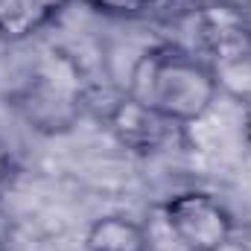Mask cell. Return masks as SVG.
I'll return each instance as SVG.
<instances>
[{
	"mask_svg": "<svg viewBox=\"0 0 251 251\" xmlns=\"http://www.w3.org/2000/svg\"><path fill=\"white\" fill-rule=\"evenodd\" d=\"M167 231L184 251H219L234 237L228 207L201 190H184L161 207Z\"/></svg>",
	"mask_w": 251,
	"mask_h": 251,
	"instance_id": "2",
	"label": "cell"
},
{
	"mask_svg": "<svg viewBox=\"0 0 251 251\" xmlns=\"http://www.w3.org/2000/svg\"><path fill=\"white\" fill-rule=\"evenodd\" d=\"M108 128L114 131V137L123 143L126 149L137 152V155H155L161 149H167L176 134L184 126L167 120L164 114L140 105L134 97H117L108 108Z\"/></svg>",
	"mask_w": 251,
	"mask_h": 251,
	"instance_id": "3",
	"label": "cell"
},
{
	"mask_svg": "<svg viewBox=\"0 0 251 251\" xmlns=\"http://www.w3.org/2000/svg\"><path fill=\"white\" fill-rule=\"evenodd\" d=\"M9 176H12V155H9L6 143L0 140V193H3V187H6Z\"/></svg>",
	"mask_w": 251,
	"mask_h": 251,
	"instance_id": "8",
	"label": "cell"
},
{
	"mask_svg": "<svg viewBox=\"0 0 251 251\" xmlns=\"http://www.w3.org/2000/svg\"><path fill=\"white\" fill-rule=\"evenodd\" d=\"M243 131H246V140L251 146V105H249V114H246V123H243Z\"/></svg>",
	"mask_w": 251,
	"mask_h": 251,
	"instance_id": "9",
	"label": "cell"
},
{
	"mask_svg": "<svg viewBox=\"0 0 251 251\" xmlns=\"http://www.w3.org/2000/svg\"><path fill=\"white\" fill-rule=\"evenodd\" d=\"M79 3L100 12H111V15H140L146 9H155L161 0H79Z\"/></svg>",
	"mask_w": 251,
	"mask_h": 251,
	"instance_id": "7",
	"label": "cell"
},
{
	"mask_svg": "<svg viewBox=\"0 0 251 251\" xmlns=\"http://www.w3.org/2000/svg\"><path fill=\"white\" fill-rule=\"evenodd\" d=\"M88 251H149V231L120 213H108L91 222L85 234Z\"/></svg>",
	"mask_w": 251,
	"mask_h": 251,
	"instance_id": "5",
	"label": "cell"
},
{
	"mask_svg": "<svg viewBox=\"0 0 251 251\" xmlns=\"http://www.w3.org/2000/svg\"><path fill=\"white\" fill-rule=\"evenodd\" d=\"M126 94L173 123L190 126L213 108L219 88L201 56L178 44H158L134 62Z\"/></svg>",
	"mask_w": 251,
	"mask_h": 251,
	"instance_id": "1",
	"label": "cell"
},
{
	"mask_svg": "<svg viewBox=\"0 0 251 251\" xmlns=\"http://www.w3.org/2000/svg\"><path fill=\"white\" fill-rule=\"evenodd\" d=\"M70 0H0V38L21 41L47 26Z\"/></svg>",
	"mask_w": 251,
	"mask_h": 251,
	"instance_id": "4",
	"label": "cell"
},
{
	"mask_svg": "<svg viewBox=\"0 0 251 251\" xmlns=\"http://www.w3.org/2000/svg\"><path fill=\"white\" fill-rule=\"evenodd\" d=\"M207 67L216 79L219 94H228V97L251 105V47L219 56V59L207 62Z\"/></svg>",
	"mask_w": 251,
	"mask_h": 251,
	"instance_id": "6",
	"label": "cell"
}]
</instances>
